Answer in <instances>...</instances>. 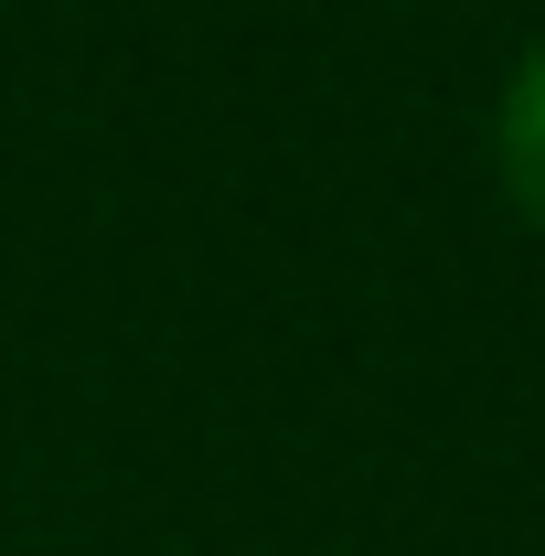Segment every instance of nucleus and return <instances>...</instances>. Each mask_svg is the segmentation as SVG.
<instances>
[{"label": "nucleus", "mask_w": 545, "mask_h": 556, "mask_svg": "<svg viewBox=\"0 0 545 556\" xmlns=\"http://www.w3.org/2000/svg\"><path fill=\"white\" fill-rule=\"evenodd\" d=\"M492 182H503V204L524 214V236L545 247V33L514 54L503 97H492Z\"/></svg>", "instance_id": "nucleus-1"}]
</instances>
